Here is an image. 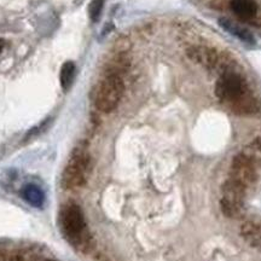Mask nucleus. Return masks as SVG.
<instances>
[{
	"mask_svg": "<svg viewBox=\"0 0 261 261\" xmlns=\"http://www.w3.org/2000/svg\"><path fill=\"white\" fill-rule=\"evenodd\" d=\"M61 227L68 242L75 247H81L89 241L84 213L75 203L64 205L61 212Z\"/></svg>",
	"mask_w": 261,
	"mask_h": 261,
	"instance_id": "1",
	"label": "nucleus"
},
{
	"mask_svg": "<svg viewBox=\"0 0 261 261\" xmlns=\"http://www.w3.org/2000/svg\"><path fill=\"white\" fill-rule=\"evenodd\" d=\"M125 84L120 74L110 73L98 85L94 104L99 112L112 113L121 100Z\"/></svg>",
	"mask_w": 261,
	"mask_h": 261,
	"instance_id": "2",
	"label": "nucleus"
},
{
	"mask_svg": "<svg viewBox=\"0 0 261 261\" xmlns=\"http://www.w3.org/2000/svg\"><path fill=\"white\" fill-rule=\"evenodd\" d=\"M90 154L85 148H76L65 165L62 175V184L65 189H77L86 181L90 171Z\"/></svg>",
	"mask_w": 261,
	"mask_h": 261,
	"instance_id": "3",
	"label": "nucleus"
},
{
	"mask_svg": "<svg viewBox=\"0 0 261 261\" xmlns=\"http://www.w3.org/2000/svg\"><path fill=\"white\" fill-rule=\"evenodd\" d=\"M215 94L219 99L231 104L246 94V85L238 74L225 71L215 85Z\"/></svg>",
	"mask_w": 261,
	"mask_h": 261,
	"instance_id": "4",
	"label": "nucleus"
},
{
	"mask_svg": "<svg viewBox=\"0 0 261 261\" xmlns=\"http://www.w3.org/2000/svg\"><path fill=\"white\" fill-rule=\"evenodd\" d=\"M188 56L190 60L197 62L207 68H214L218 63L219 56L214 48L205 46H194L188 50Z\"/></svg>",
	"mask_w": 261,
	"mask_h": 261,
	"instance_id": "5",
	"label": "nucleus"
},
{
	"mask_svg": "<svg viewBox=\"0 0 261 261\" xmlns=\"http://www.w3.org/2000/svg\"><path fill=\"white\" fill-rule=\"evenodd\" d=\"M218 23H219L220 27L223 28L224 31H226L228 34L233 35V37L240 39L241 41L246 42L247 45H255L256 41L253 33L248 31L247 28L241 27V25H238L237 23H234V22L230 21V19L227 18H220L219 21H218Z\"/></svg>",
	"mask_w": 261,
	"mask_h": 261,
	"instance_id": "6",
	"label": "nucleus"
},
{
	"mask_svg": "<svg viewBox=\"0 0 261 261\" xmlns=\"http://www.w3.org/2000/svg\"><path fill=\"white\" fill-rule=\"evenodd\" d=\"M230 8L238 18L248 21L257 14L256 0H230Z\"/></svg>",
	"mask_w": 261,
	"mask_h": 261,
	"instance_id": "7",
	"label": "nucleus"
},
{
	"mask_svg": "<svg viewBox=\"0 0 261 261\" xmlns=\"http://www.w3.org/2000/svg\"><path fill=\"white\" fill-rule=\"evenodd\" d=\"M21 196L25 202H28L33 207H42L45 202L44 191L35 184L24 185L21 190Z\"/></svg>",
	"mask_w": 261,
	"mask_h": 261,
	"instance_id": "8",
	"label": "nucleus"
},
{
	"mask_svg": "<svg viewBox=\"0 0 261 261\" xmlns=\"http://www.w3.org/2000/svg\"><path fill=\"white\" fill-rule=\"evenodd\" d=\"M75 73H76V67L75 63L71 61L65 62L61 68V74H60V80H61V86L63 91H69L70 87L73 86L74 80H75Z\"/></svg>",
	"mask_w": 261,
	"mask_h": 261,
	"instance_id": "9",
	"label": "nucleus"
},
{
	"mask_svg": "<svg viewBox=\"0 0 261 261\" xmlns=\"http://www.w3.org/2000/svg\"><path fill=\"white\" fill-rule=\"evenodd\" d=\"M104 0H91L89 5V16L92 22H98L102 16Z\"/></svg>",
	"mask_w": 261,
	"mask_h": 261,
	"instance_id": "10",
	"label": "nucleus"
},
{
	"mask_svg": "<svg viewBox=\"0 0 261 261\" xmlns=\"http://www.w3.org/2000/svg\"><path fill=\"white\" fill-rule=\"evenodd\" d=\"M4 47H5V40L4 39H0V52L4 50Z\"/></svg>",
	"mask_w": 261,
	"mask_h": 261,
	"instance_id": "11",
	"label": "nucleus"
},
{
	"mask_svg": "<svg viewBox=\"0 0 261 261\" xmlns=\"http://www.w3.org/2000/svg\"><path fill=\"white\" fill-rule=\"evenodd\" d=\"M46 261H55V260H46Z\"/></svg>",
	"mask_w": 261,
	"mask_h": 261,
	"instance_id": "12",
	"label": "nucleus"
}]
</instances>
